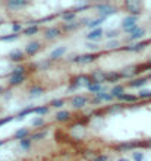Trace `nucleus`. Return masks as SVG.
<instances>
[{
	"label": "nucleus",
	"mask_w": 151,
	"mask_h": 161,
	"mask_svg": "<svg viewBox=\"0 0 151 161\" xmlns=\"http://www.w3.org/2000/svg\"><path fill=\"white\" fill-rule=\"evenodd\" d=\"M47 130H40V132H35V133H33V135L29 136L33 141H41V139H44L46 136H47Z\"/></svg>",
	"instance_id": "cd10ccee"
},
{
	"label": "nucleus",
	"mask_w": 151,
	"mask_h": 161,
	"mask_svg": "<svg viewBox=\"0 0 151 161\" xmlns=\"http://www.w3.org/2000/svg\"><path fill=\"white\" fill-rule=\"evenodd\" d=\"M103 34H104L103 28H97V29H92L91 32H88V34L85 35V38H87L88 41L97 42L98 40H101V38H103Z\"/></svg>",
	"instance_id": "6e6552de"
},
{
	"label": "nucleus",
	"mask_w": 151,
	"mask_h": 161,
	"mask_svg": "<svg viewBox=\"0 0 151 161\" xmlns=\"http://www.w3.org/2000/svg\"><path fill=\"white\" fill-rule=\"evenodd\" d=\"M70 113L66 110H62V111H57L56 113V120L57 122H60V123H65V122H69L70 120Z\"/></svg>",
	"instance_id": "4be33fe9"
},
{
	"label": "nucleus",
	"mask_w": 151,
	"mask_h": 161,
	"mask_svg": "<svg viewBox=\"0 0 151 161\" xmlns=\"http://www.w3.org/2000/svg\"><path fill=\"white\" fill-rule=\"evenodd\" d=\"M106 19H103V18H97V19H92L91 22H90V25L88 28H92V29H97V28H100V24L101 22H104Z\"/></svg>",
	"instance_id": "7c9ffc66"
},
{
	"label": "nucleus",
	"mask_w": 151,
	"mask_h": 161,
	"mask_svg": "<svg viewBox=\"0 0 151 161\" xmlns=\"http://www.w3.org/2000/svg\"><path fill=\"white\" fill-rule=\"evenodd\" d=\"M120 79H123L120 72H109V73H106V81H104V82L113 84V82H118Z\"/></svg>",
	"instance_id": "dca6fc26"
},
{
	"label": "nucleus",
	"mask_w": 151,
	"mask_h": 161,
	"mask_svg": "<svg viewBox=\"0 0 151 161\" xmlns=\"http://www.w3.org/2000/svg\"><path fill=\"white\" fill-rule=\"evenodd\" d=\"M88 8H91V5H88V3H79V5H75L70 10L76 13V12H79V10H85V9H88Z\"/></svg>",
	"instance_id": "2f4dec72"
},
{
	"label": "nucleus",
	"mask_w": 151,
	"mask_h": 161,
	"mask_svg": "<svg viewBox=\"0 0 151 161\" xmlns=\"http://www.w3.org/2000/svg\"><path fill=\"white\" fill-rule=\"evenodd\" d=\"M115 100V95L110 92H104V97H103V101H113Z\"/></svg>",
	"instance_id": "37998d69"
},
{
	"label": "nucleus",
	"mask_w": 151,
	"mask_h": 161,
	"mask_svg": "<svg viewBox=\"0 0 151 161\" xmlns=\"http://www.w3.org/2000/svg\"><path fill=\"white\" fill-rule=\"evenodd\" d=\"M29 135H31V129H28V127H21L19 130H16V132L13 133V138L22 141V139H25V138H29Z\"/></svg>",
	"instance_id": "4468645a"
},
{
	"label": "nucleus",
	"mask_w": 151,
	"mask_h": 161,
	"mask_svg": "<svg viewBox=\"0 0 151 161\" xmlns=\"http://www.w3.org/2000/svg\"><path fill=\"white\" fill-rule=\"evenodd\" d=\"M138 98H141V100L151 98V91H150V89H141V91L138 92Z\"/></svg>",
	"instance_id": "72a5a7b5"
},
{
	"label": "nucleus",
	"mask_w": 151,
	"mask_h": 161,
	"mask_svg": "<svg viewBox=\"0 0 151 161\" xmlns=\"http://www.w3.org/2000/svg\"><path fill=\"white\" fill-rule=\"evenodd\" d=\"M136 21H138V16H132V15H128L126 18H123V21H122V24H120L122 31H126V29L135 26L136 25Z\"/></svg>",
	"instance_id": "0eeeda50"
},
{
	"label": "nucleus",
	"mask_w": 151,
	"mask_h": 161,
	"mask_svg": "<svg viewBox=\"0 0 151 161\" xmlns=\"http://www.w3.org/2000/svg\"><path fill=\"white\" fill-rule=\"evenodd\" d=\"M118 161H129V160H126V158H119Z\"/></svg>",
	"instance_id": "603ef678"
},
{
	"label": "nucleus",
	"mask_w": 151,
	"mask_h": 161,
	"mask_svg": "<svg viewBox=\"0 0 151 161\" xmlns=\"http://www.w3.org/2000/svg\"><path fill=\"white\" fill-rule=\"evenodd\" d=\"M87 89H88L90 92H92L94 95H95V94H98V92H101V91H104V88H103V85H101V84H91Z\"/></svg>",
	"instance_id": "a878e982"
},
{
	"label": "nucleus",
	"mask_w": 151,
	"mask_h": 161,
	"mask_svg": "<svg viewBox=\"0 0 151 161\" xmlns=\"http://www.w3.org/2000/svg\"><path fill=\"white\" fill-rule=\"evenodd\" d=\"M81 22L79 21H75V22H70V24H63L60 26L62 28V32H69V31H75L78 28H81Z\"/></svg>",
	"instance_id": "f3484780"
},
{
	"label": "nucleus",
	"mask_w": 151,
	"mask_h": 161,
	"mask_svg": "<svg viewBox=\"0 0 151 161\" xmlns=\"http://www.w3.org/2000/svg\"><path fill=\"white\" fill-rule=\"evenodd\" d=\"M28 92H29V98H35V97H40L44 94V88L40 85H33Z\"/></svg>",
	"instance_id": "aec40b11"
},
{
	"label": "nucleus",
	"mask_w": 151,
	"mask_h": 161,
	"mask_svg": "<svg viewBox=\"0 0 151 161\" xmlns=\"http://www.w3.org/2000/svg\"><path fill=\"white\" fill-rule=\"evenodd\" d=\"M26 72V66L25 65H19V66H16V68L13 69L12 72H10V75L9 76H18V75H25Z\"/></svg>",
	"instance_id": "b1692460"
},
{
	"label": "nucleus",
	"mask_w": 151,
	"mask_h": 161,
	"mask_svg": "<svg viewBox=\"0 0 151 161\" xmlns=\"http://www.w3.org/2000/svg\"><path fill=\"white\" fill-rule=\"evenodd\" d=\"M12 31H13V34H18L19 31H24V29H22V25L19 22H13L12 24Z\"/></svg>",
	"instance_id": "ea45409f"
},
{
	"label": "nucleus",
	"mask_w": 151,
	"mask_h": 161,
	"mask_svg": "<svg viewBox=\"0 0 151 161\" xmlns=\"http://www.w3.org/2000/svg\"><path fill=\"white\" fill-rule=\"evenodd\" d=\"M90 102H91L92 106H95V104H97V106H98V104H100V102H101V100H100V98H97V97H95V95H94V97H92L91 100H90Z\"/></svg>",
	"instance_id": "49530a36"
},
{
	"label": "nucleus",
	"mask_w": 151,
	"mask_h": 161,
	"mask_svg": "<svg viewBox=\"0 0 151 161\" xmlns=\"http://www.w3.org/2000/svg\"><path fill=\"white\" fill-rule=\"evenodd\" d=\"M24 57H25V51L19 50V49H15L8 54V59L10 62H21V60H24Z\"/></svg>",
	"instance_id": "1a4fd4ad"
},
{
	"label": "nucleus",
	"mask_w": 151,
	"mask_h": 161,
	"mask_svg": "<svg viewBox=\"0 0 151 161\" xmlns=\"http://www.w3.org/2000/svg\"><path fill=\"white\" fill-rule=\"evenodd\" d=\"M110 94H113L115 98H116L120 94H125V86H123V85H115V86L110 89Z\"/></svg>",
	"instance_id": "393cba45"
},
{
	"label": "nucleus",
	"mask_w": 151,
	"mask_h": 161,
	"mask_svg": "<svg viewBox=\"0 0 151 161\" xmlns=\"http://www.w3.org/2000/svg\"><path fill=\"white\" fill-rule=\"evenodd\" d=\"M3 91H5V88H3V86H2V85H0V94L3 92Z\"/></svg>",
	"instance_id": "3c124183"
},
{
	"label": "nucleus",
	"mask_w": 151,
	"mask_h": 161,
	"mask_svg": "<svg viewBox=\"0 0 151 161\" xmlns=\"http://www.w3.org/2000/svg\"><path fill=\"white\" fill-rule=\"evenodd\" d=\"M147 148H151V141H147Z\"/></svg>",
	"instance_id": "8fccbe9b"
},
{
	"label": "nucleus",
	"mask_w": 151,
	"mask_h": 161,
	"mask_svg": "<svg viewBox=\"0 0 151 161\" xmlns=\"http://www.w3.org/2000/svg\"><path fill=\"white\" fill-rule=\"evenodd\" d=\"M31 113H35V107H34V106H26V107H24V109L16 114V120H22L25 116L31 114Z\"/></svg>",
	"instance_id": "6ab92c4d"
},
{
	"label": "nucleus",
	"mask_w": 151,
	"mask_h": 161,
	"mask_svg": "<svg viewBox=\"0 0 151 161\" xmlns=\"http://www.w3.org/2000/svg\"><path fill=\"white\" fill-rule=\"evenodd\" d=\"M116 100H119V101H126V102H135L136 100H139L138 98V95H135V94H120V95H118L116 97Z\"/></svg>",
	"instance_id": "a211bd4d"
},
{
	"label": "nucleus",
	"mask_w": 151,
	"mask_h": 161,
	"mask_svg": "<svg viewBox=\"0 0 151 161\" xmlns=\"http://www.w3.org/2000/svg\"><path fill=\"white\" fill-rule=\"evenodd\" d=\"M79 60H81V54H76V56H74V57L70 59V62H72V63H79Z\"/></svg>",
	"instance_id": "de8ad7c7"
},
{
	"label": "nucleus",
	"mask_w": 151,
	"mask_h": 161,
	"mask_svg": "<svg viewBox=\"0 0 151 161\" xmlns=\"http://www.w3.org/2000/svg\"><path fill=\"white\" fill-rule=\"evenodd\" d=\"M107 160H109V157H107V155H104V154H100V155L94 157V160H92V161H107Z\"/></svg>",
	"instance_id": "c03bdc74"
},
{
	"label": "nucleus",
	"mask_w": 151,
	"mask_h": 161,
	"mask_svg": "<svg viewBox=\"0 0 151 161\" xmlns=\"http://www.w3.org/2000/svg\"><path fill=\"white\" fill-rule=\"evenodd\" d=\"M13 119H15V116H8V117H2V119H0V126H3V125L9 123V122H12Z\"/></svg>",
	"instance_id": "a19ab883"
},
{
	"label": "nucleus",
	"mask_w": 151,
	"mask_h": 161,
	"mask_svg": "<svg viewBox=\"0 0 151 161\" xmlns=\"http://www.w3.org/2000/svg\"><path fill=\"white\" fill-rule=\"evenodd\" d=\"M26 75H18V76H10L9 78V86H19L25 82Z\"/></svg>",
	"instance_id": "2eb2a0df"
},
{
	"label": "nucleus",
	"mask_w": 151,
	"mask_h": 161,
	"mask_svg": "<svg viewBox=\"0 0 151 161\" xmlns=\"http://www.w3.org/2000/svg\"><path fill=\"white\" fill-rule=\"evenodd\" d=\"M98 59V54L97 53H87V54H81V60H79V65H88L92 63Z\"/></svg>",
	"instance_id": "9b49d317"
},
{
	"label": "nucleus",
	"mask_w": 151,
	"mask_h": 161,
	"mask_svg": "<svg viewBox=\"0 0 151 161\" xmlns=\"http://www.w3.org/2000/svg\"><path fill=\"white\" fill-rule=\"evenodd\" d=\"M65 104H66V100H65V98H56V100H51L50 101V106L54 107V109H62Z\"/></svg>",
	"instance_id": "bb28decb"
},
{
	"label": "nucleus",
	"mask_w": 151,
	"mask_h": 161,
	"mask_svg": "<svg viewBox=\"0 0 151 161\" xmlns=\"http://www.w3.org/2000/svg\"><path fill=\"white\" fill-rule=\"evenodd\" d=\"M46 125V120L43 119V117H35V119L33 120V126L34 127H41Z\"/></svg>",
	"instance_id": "f704fd0d"
},
{
	"label": "nucleus",
	"mask_w": 151,
	"mask_h": 161,
	"mask_svg": "<svg viewBox=\"0 0 151 161\" xmlns=\"http://www.w3.org/2000/svg\"><path fill=\"white\" fill-rule=\"evenodd\" d=\"M87 102H90V98L85 97V95H75L70 100V104H72L74 109H82V107H85Z\"/></svg>",
	"instance_id": "423d86ee"
},
{
	"label": "nucleus",
	"mask_w": 151,
	"mask_h": 161,
	"mask_svg": "<svg viewBox=\"0 0 151 161\" xmlns=\"http://www.w3.org/2000/svg\"><path fill=\"white\" fill-rule=\"evenodd\" d=\"M51 66V60L47 59V60H43L41 63H38V69H47Z\"/></svg>",
	"instance_id": "4c0bfd02"
},
{
	"label": "nucleus",
	"mask_w": 151,
	"mask_h": 161,
	"mask_svg": "<svg viewBox=\"0 0 151 161\" xmlns=\"http://www.w3.org/2000/svg\"><path fill=\"white\" fill-rule=\"evenodd\" d=\"M66 51H67V49L63 47V45H62V47H57V49H54V50L50 51V57H49V59H50L51 62H53V60H57V59H60Z\"/></svg>",
	"instance_id": "ddd939ff"
},
{
	"label": "nucleus",
	"mask_w": 151,
	"mask_h": 161,
	"mask_svg": "<svg viewBox=\"0 0 151 161\" xmlns=\"http://www.w3.org/2000/svg\"><path fill=\"white\" fill-rule=\"evenodd\" d=\"M50 111V107L49 106H38V107H35V113L38 114V116H44V114H47Z\"/></svg>",
	"instance_id": "c756f323"
},
{
	"label": "nucleus",
	"mask_w": 151,
	"mask_h": 161,
	"mask_svg": "<svg viewBox=\"0 0 151 161\" xmlns=\"http://www.w3.org/2000/svg\"><path fill=\"white\" fill-rule=\"evenodd\" d=\"M150 79L147 76H141V78H135V79H132L131 82H128V86H131V88H142V86H145L147 85V82H148Z\"/></svg>",
	"instance_id": "9d476101"
},
{
	"label": "nucleus",
	"mask_w": 151,
	"mask_h": 161,
	"mask_svg": "<svg viewBox=\"0 0 151 161\" xmlns=\"http://www.w3.org/2000/svg\"><path fill=\"white\" fill-rule=\"evenodd\" d=\"M6 142H8L6 139H0V146H2V145H5V144H6Z\"/></svg>",
	"instance_id": "09e8293b"
},
{
	"label": "nucleus",
	"mask_w": 151,
	"mask_h": 161,
	"mask_svg": "<svg viewBox=\"0 0 151 161\" xmlns=\"http://www.w3.org/2000/svg\"><path fill=\"white\" fill-rule=\"evenodd\" d=\"M19 35L18 34H9V35H3V37H0V41H13V40H16Z\"/></svg>",
	"instance_id": "e433bc0d"
},
{
	"label": "nucleus",
	"mask_w": 151,
	"mask_h": 161,
	"mask_svg": "<svg viewBox=\"0 0 151 161\" xmlns=\"http://www.w3.org/2000/svg\"><path fill=\"white\" fill-rule=\"evenodd\" d=\"M95 9H97V15L98 18H103V19H107L110 15H115L118 12V9L115 6H112L110 3H100V5H95Z\"/></svg>",
	"instance_id": "f257e3e1"
},
{
	"label": "nucleus",
	"mask_w": 151,
	"mask_h": 161,
	"mask_svg": "<svg viewBox=\"0 0 151 161\" xmlns=\"http://www.w3.org/2000/svg\"><path fill=\"white\" fill-rule=\"evenodd\" d=\"M132 158H134V161H142L144 153H132Z\"/></svg>",
	"instance_id": "79ce46f5"
},
{
	"label": "nucleus",
	"mask_w": 151,
	"mask_h": 161,
	"mask_svg": "<svg viewBox=\"0 0 151 161\" xmlns=\"http://www.w3.org/2000/svg\"><path fill=\"white\" fill-rule=\"evenodd\" d=\"M62 21H65L67 24H70V22H75L76 19V13L75 12H72V10H65V12H62Z\"/></svg>",
	"instance_id": "412c9836"
},
{
	"label": "nucleus",
	"mask_w": 151,
	"mask_h": 161,
	"mask_svg": "<svg viewBox=\"0 0 151 161\" xmlns=\"http://www.w3.org/2000/svg\"><path fill=\"white\" fill-rule=\"evenodd\" d=\"M150 31H151V28H150Z\"/></svg>",
	"instance_id": "5fc2aeb1"
},
{
	"label": "nucleus",
	"mask_w": 151,
	"mask_h": 161,
	"mask_svg": "<svg viewBox=\"0 0 151 161\" xmlns=\"http://www.w3.org/2000/svg\"><path fill=\"white\" fill-rule=\"evenodd\" d=\"M118 34H119L118 29H109V31L106 32V37L109 38V41H110V40H113V38H115V37H116Z\"/></svg>",
	"instance_id": "58836bf2"
},
{
	"label": "nucleus",
	"mask_w": 151,
	"mask_h": 161,
	"mask_svg": "<svg viewBox=\"0 0 151 161\" xmlns=\"http://www.w3.org/2000/svg\"><path fill=\"white\" fill-rule=\"evenodd\" d=\"M87 47H88L90 50H98V44H97V42H88Z\"/></svg>",
	"instance_id": "a18cd8bd"
},
{
	"label": "nucleus",
	"mask_w": 151,
	"mask_h": 161,
	"mask_svg": "<svg viewBox=\"0 0 151 161\" xmlns=\"http://www.w3.org/2000/svg\"><path fill=\"white\" fill-rule=\"evenodd\" d=\"M31 145H33V139H31V138H25V139L19 141V146H21L22 149H29Z\"/></svg>",
	"instance_id": "c85d7f7f"
},
{
	"label": "nucleus",
	"mask_w": 151,
	"mask_h": 161,
	"mask_svg": "<svg viewBox=\"0 0 151 161\" xmlns=\"http://www.w3.org/2000/svg\"><path fill=\"white\" fill-rule=\"evenodd\" d=\"M22 32H24V35H34L38 32V26H26Z\"/></svg>",
	"instance_id": "473e14b6"
},
{
	"label": "nucleus",
	"mask_w": 151,
	"mask_h": 161,
	"mask_svg": "<svg viewBox=\"0 0 151 161\" xmlns=\"http://www.w3.org/2000/svg\"><path fill=\"white\" fill-rule=\"evenodd\" d=\"M141 2H125L123 3V8L129 12V15L132 16H138L141 13Z\"/></svg>",
	"instance_id": "f03ea898"
},
{
	"label": "nucleus",
	"mask_w": 151,
	"mask_h": 161,
	"mask_svg": "<svg viewBox=\"0 0 151 161\" xmlns=\"http://www.w3.org/2000/svg\"><path fill=\"white\" fill-rule=\"evenodd\" d=\"M62 35V28L60 26H49L44 29V38L46 40H56Z\"/></svg>",
	"instance_id": "20e7f679"
},
{
	"label": "nucleus",
	"mask_w": 151,
	"mask_h": 161,
	"mask_svg": "<svg viewBox=\"0 0 151 161\" xmlns=\"http://www.w3.org/2000/svg\"><path fill=\"white\" fill-rule=\"evenodd\" d=\"M29 3L25 0H9L6 2V6L9 9H21V8H26Z\"/></svg>",
	"instance_id": "f8f14e48"
},
{
	"label": "nucleus",
	"mask_w": 151,
	"mask_h": 161,
	"mask_svg": "<svg viewBox=\"0 0 151 161\" xmlns=\"http://www.w3.org/2000/svg\"><path fill=\"white\" fill-rule=\"evenodd\" d=\"M119 45H120V42L118 41V40H110V41H107V49L109 50H115V49H118Z\"/></svg>",
	"instance_id": "c9c22d12"
},
{
	"label": "nucleus",
	"mask_w": 151,
	"mask_h": 161,
	"mask_svg": "<svg viewBox=\"0 0 151 161\" xmlns=\"http://www.w3.org/2000/svg\"><path fill=\"white\" fill-rule=\"evenodd\" d=\"M147 78H148V79H151V73H150V75H147Z\"/></svg>",
	"instance_id": "864d4df0"
},
{
	"label": "nucleus",
	"mask_w": 151,
	"mask_h": 161,
	"mask_svg": "<svg viewBox=\"0 0 151 161\" xmlns=\"http://www.w3.org/2000/svg\"><path fill=\"white\" fill-rule=\"evenodd\" d=\"M151 40H145V41H139L135 42V44H131V45H125V47H120L122 50L125 51H134V53H138V51H142L147 45H150Z\"/></svg>",
	"instance_id": "7ed1b4c3"
},
{
	"label": "nucleus",
	"mask_w": 151,
	"mask_h": 161,
	"mask_svg": "<svg viewBox=\"0 0 151 161\" xmlns=\"http://www.w3.org/2000/svg\"><path fill=\"white\" fill-rule=\"evenodd\" d=\"M40 50H41V42L40 41H31V42L26 44V47L24 51H25V54L28 57H33V56H35Z\"/></svg>",
	"instance_id": "39448f33"
},
{
	"label": "nucleus",
	"mask_w": 151,
	"mask_h": 161,
	"mask_svg": "<svg viewBox=\"0 0 151 161\" xmlns=\"http://www.w3.org/2000/svg\"><path fill=\"white\" fill-rule=\"evenodd\" d=\"M145 32H147V29L145 28H139L135 34L129 35L128 38H126V41H136V40H139V38H142L144 35H145Z\"/></svg>",
	"instance_id": "5701e85b"
}]
</instances>
